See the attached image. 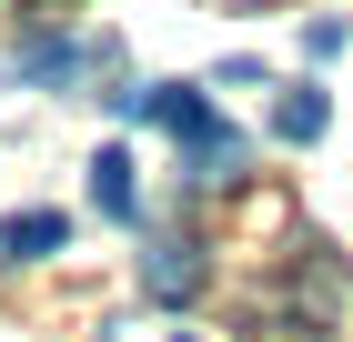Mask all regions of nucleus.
<instances>
[{"instance_id": "20e7f679", "label": "nucleus", "mask_w": 353, "mask_h": 342, "mask_svg": "<svg viewBox=\"0 0 353 342\" xmlns=\"http://www.w3.org/2000/svg\"><path fill=\"white\" fill-rule=\"evenodd\" d=\"M91 211H101V222H141V182H132V151H91Z\"/></svg>"}, {"instance_id": "6e6552de", "label": "nucleus", "mask_w": 353, "mask_h": 342, "mask_svg": "<svg viewBox=\"0 0 353 342\" xmlns=\"http://www.w3.org/2000/svg\"><path fill=\"white\" fill-rule=\"evenodd\" d=\"M101 342H111V332H101Z\"/></svg>"}, {"instance_id": "f03ea898", "label": "nucleus", "mask_w": 353, "mask_h": 342, "mask_svg": "<svg viewBox=\"0 0 353 342\" xmlns=\"http://www.w3.org/2000/svg\"><path fill=\"white\" fill-rule=\"evenodd\" d=\"M141 292L152 302H192L202 292V242H152L141 252Z\"/></svg>"}, {"instance_id": "423d86ee", "label": "nucleus", "mask_w": 353, "mask_h": 342, "mask_svg": "<svg viewBox=\"0 0 353 342\" xmlns=\"http://www.w3.org/2000/svg\"><path fill=\"white\" fill-rule=\"evenodd\" d=\"M272 131H283V141H323V131H333V101L303 81V91H283V101H272Z\"/></svg>"}, {"instance_id": "f257e3e1", "label": "nucleus", "mask_w": 353, "mask_h": 342, "mask_svg": "<svg viewBox=\"0 0 353 342\" xmlns=\"http://www.w3.org/2000/svg\"><path fill=\"white\" fill-rule=\"evenodd\" d=\"M111 111H121V121H152V131H172V141L192 151V182H232V171L252 161V141L232 131V121H222L202 91H182V81H152V91H111Z\"/></svg>"}, {"instance_id": "0eeeda50", "label": "nucleus", "mask_w": 353, "mask_h": 342, "mask_svg": "<svg viewBox=\"0 0 353 342\" xmlns=\"http://www.w3.org/2000/svg\"><path fill=\"white\" fill-rule=\"evenodd\" d=\"M182 342H192V332H182Z\"/></svg>"}, {"instance_id": "39448f33", "label": "nucleus", "mask_w": 353, "mask_h": 342, "mask_svg": "<svg viewBox=\"0 0 353 342\" xmlns=\"http://www.w3.org/2000/svg\"><path fill=\"white\" fill-rule=\"evenodd\" d=\"M10 71H21L30 91H71V81L91 71V51H81V41H30V51L10 61Z\"/></svg>"}, {"instance_id": "7ed1b4c3", "label": "nucleus", "mask_w": 353, "mask_h": 342, "mask_svg": "<svg viewBox=\"0 0 353 342\" xmlns=\"http://www.w3.org/2000/svg\"><path fill=\"white\" fill-rule=\"evenodd\" d=\"M71 252V211H10L0 222V262H51Z\"/></svg>"}]
</instances>
